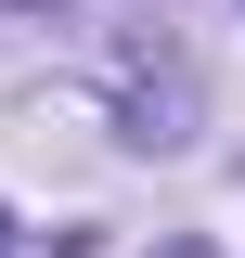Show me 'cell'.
I'll list each match as a JSON object with an SVG mask.
<instances>
[{"instance_id":"6da1fadb","label":"cell","mask_w":245,"mask_h":258,"mask_svg":"<svg viewBox=\"0 0 245 258\" xmlns=\"http://www.w3.org/2000/svg\"><path fill=\"white\" fill-rule=\"evenodd\" d=\"M0 13H26V0H0Z\"/></svg>"}]
</instances>
